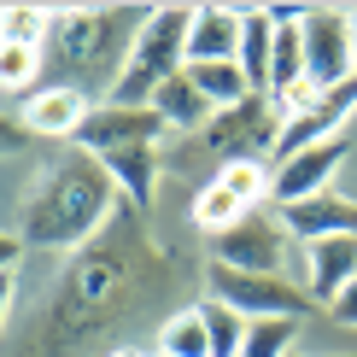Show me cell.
<instances>
[{
  "instance_id": "1",
  "label": "cell",
  "mask_w": 357,
  "mask_h": 357,
  "mask_svg": "<svg viewBox=\"0 0 357 357\" xmlns=\"http://www.w3.org/2000/svg\"><path fill=\"white\" fill-rule=\"evenodd\" d=\"M170 287V264L141 234V217L117 211L82 252H70L41 287V299L18 317L6 357H88L106 334L135 322Z\"/></svg>"
},
{
  "instance_id": "2",
  "label": "cell",
  "mask_w": 357,
  "mask_h": 357,
  "mask_svg": "<svg viewBox=\"0 0 357 357\" xmlns=\"http://www.w3.org/2000/svg\"><path fill=\"white\" fill-rule=\"evenodd\" d=\"M117 211H123V193L106 165L82 146H53L41 153V165L24 170L6 234L24 252H82Z\"/></svg>"
},
{
  "instance_id": "3",
  "label": "cell",
  "mask_w": 357,
  "mask_h": 357,
  "mask_svg": "<svg viewBox=\"0 0 357 357\" xmlns=\"http://www.w3.org/2000/svg\"><path fill=\"white\" fill-rule=\"evenodd\" d=\"M146 18L153 12H141V6H70V12H53L47 47H41L47 82L77 88L82 100L106 106L117 94V82H123L129 47H135Z\"/></svg>"
},
{
  "instance_id": "4",
  "label": "cell",
  "mask_w": 357,
  "mask_h": 357,
  "mask_svg": "<svg viewBox=\"0 0 357 357\" xmlns=\"http://www.w3.org/2000/svg\"><path fill=\"white\" fill-rule=\"evenodd\" d=\"M188 29H193V6H158L141 24L129 65H123V82H117V94L106 106H153L158 88L188 70Z\"/></svg>"
},
{
  "instance_id": "5",
  "label": "cell",
  "mask_w": 357,
  "mask_h": 357,
  "mask_svg": "<svg viewBox=\"0 0 357 357\" xmlns=\"http://www.w3.org/2000/svg\"><path fill=\"white\" fill-rule=\"evenodd\" d=\"M287 222L281 211H246L234 229L211 234V264L222 270H246V275H287Z\"/></svg>"
},
{
  "instance_id": "6",
  "label": "cell",
  "mask_w": 357,
  "mask_h": 357,
  "mask_svg": "<svg viewBox=\"0 0 357 357\" xmlns=\"http://www.w3.org/2000/svg\"><path fill=\"white\" fill-rule=\"evenodd\" d=\"M281 141V112L270 94H246L241 106H222L205 123V146L217 153V165H241V158H275Z\"/></svg>"
},
{
  "instance_id": "7",
  "label": "cell",
  "mask_w": 357,
  "mask_h": 357,
  "mask_svg": "<svg viewBox=\"0 0 357 357\" xmlns=\"http://www.w3.org/2000/svg\"><path fill=\"white\" fill-rule=\"evenodd\" d=\"M205 287H211V299H222L229 310H241L246 322L305 317L310 310V293L293 287L287 275H246V270H222V264H211V270H205Z\"/></svg>"
},
{
  "instance_id": "8",
  "label": "cell",
  "mask_w": 357,
  "mask_h": 357,
  "mask_svg": "<svg viewBox=\"0 0 357 357\" xmlns=\"http://www.w3.org/2000/svg\"><path fill=\"white\" fill-rule=\"evenodd\" d=\"M305 77L317 88H340L357 77V47H351V12H334V6H310L305 24Z\"/></svg>"
},
{
  "instance_id": "9",
  "label": "cell",
  "mask_w": 357,
  "mask_h": 357,
  "mask_svg": "<svg viewBox=\"0 0 357 357\" xmlns=\"http://www.w3.org/2000/svg\"><path fill=\"white\" fill-rule=\"evenodd\" d=\"M165 135L170 129H165V117L153 106H94L77 146L94 153V158H106V153H123V146H158Z\"/></svg>"
},
{
  "instance_id": "10",
  "label": "cell",
  "mask_w": 357,
  "mask_h": 357,
  "mask_svg": "<svg viewBox=\"0 0 357 357\" xmlns=\"http://www.w3.org/2000/svg\"><path fill=\"white\" fill-rule=\"evenodd\" d=\"M346 153H351V141H346V135H334V141H322V146H305V153H293L287 165H275L270 205H275V211H287V205L310 199V193H328L334 170L346 165Z\"/></svg>"
},
{
  "instance_id": "11",
  "label": "cell",
  "mask_w": 357,
  "mask_h": 357,
  "mask_svg": "<svg viewBox=\"0 0 357 357\" xmlns=\"http://www.w3.org/2000/svg\"><path fill=\"white\" fill-rule=\"evenodd\" d=\"M88 112H94V100H82L77 88L41 82L36 94L24 100V129H29V135H41V141H77L82 123H88Z\"/></svg>"
},
{
  "instance_id": "12",
  "label": "cell",
  "mask_w": 357,
  "mask_h": 357,
  "mask_svg": "<svg viewBox=\"0 0 357 357\" xmlns=\"http://www.w3.org/2000/svg\"><path fill=\"white\" fill-rule=\"evenodd\" d=\"M281 222H287V234L299 246H317V241H334V234H357V199H346V193H310V199L287 205L281 211Z\"/></svg>"
},
{
  "instance_id": "13",
  "label": "cell",
  "mask_w": 357,
  "mask_h": 357,
  "mask_svg": "<svg viewBox=\"0 0 357 357\" xmlns=\"http://www.w3.org/2000/svg\"><path fill=\"white\" fill-rule=\"evenodd\" d=\"M357 281V234H334V241L305 246V293L317 305H334Z\"/></svg>"
},
{
  "instance_id": "14",
  "label": "cell",
  "mask_w": 357,
  "mask_h": 357,
  "mask_svg": "<svg viewBox=\"0 0 357 357\" xmlns=\"http://www.w3.org/2000/svg\"><path fill=\"white\" fill-rule=\"evenodd\" d=\"M241 36H246V12H234V6H193L188 65H217V59H241Z\"/></svg>"
},
{
  "instance_id": "15",
  "label": "cell",
  "mask_w": 357,
  "mask_h": 357,
  "mask_svg": "<svg viewBox=\"0 0 357 357\" xmlns=\"http://www.w3.org/2000/svg\"><path fill=\"white\" fill-rule=\"evenodd\" d=\"M100 165H106V176L117 182V193H123V205L135 217L153 211V199H158V146H123V153H106Z\"/></svg>"
},
{
  "instance_id": "16",
  "label": "cell",
  "mask_w": 357,
  "mask_h": 357,
  "mask_svg": "<svg viewBox=\"0 0 357 357\" xmlns=\"http://www.w3.org/2000/svg\"><path fill=\"white\" fill-rule=\"evenodd\" d=\"M153 112L165 117V129H170V135H205V123L217 117V106L199 94V88H193V77H188V70H182V77H170V82L153 94Z\"/></svg>"
},
{
  "instance_id": "17",
  "label": "cell",
  "mask_w": 357,
  "mask_h": 357,
  "mask_svg": "<svg viewBox=\"0 0 357 357\" xmlns=\"http://www.w3.org/2000/svg\"><path fill=\"white\" fill-rule=\"evenodd\" d=\"M158 357H211V328L199 305H182L158 322Z\"/></svg>"
},
{
  "instance_id": "18",
  "label": "cell",
  "mask_w": 357,
  "mask_h": 357,
  "mask_svg": "<svg viewBox=\"0 0 357 357\" xmlns=\"http://www.w3.org/2000/svg\"><path fill=\"white\" fill-rule=\"evenodd\" d=\"M241 70H246L252 94H270V70H275V24H270V12H246Z\"/></svg>"
},
{
  "instance_id": "19",
  "label": "cell",
  "mask_w": 357,
  "mask_h": 357,
  "mask_svg": "<svg viewBox=\"0 0 357 357\" xmlns=\"http://www.w3.org/2000/svg\"><path fill=\"white\" fill-rule=\"evenodd\" d=\"M217 182L246 205V211H264L270 205V188H275V165L270 158H241V165H217Z\"/></svg>"
},
{
  "instance_id": "20",
  "label": "cell",
  "mask_w": 357,
  "mask_h": 357,
  "mask_svg": "<svg viewBox=\"0 0 357 357\" xmlns=\"http://www.w3.org/2000/svg\"><path fill=\"white\" fill-rule=\"evenodd\" d=\"M188 77L193 88H199L205 100L222 112V106H241V100L252 94V82H246V70H241V59H217V65H188Z\"/></svg>"
},
{
  "instance_id": "21",
  "label": "cell",
  "mask_w": 357,
  "mask_h": 357,
  "mask_svg": "<svg viewBox=\"0 0 357 357\" xmlns=\"http://www.w3.org/2000/svg\"><path fill=\"white\" fill-rule=\"evenodd\" d=\"M188 217L199 222L205 234H222V229H234V222L246 217V205L234 199V193L222 188V182H205L199 193H193V205H188Z\"/></svg>"
},
{
  "instance_id": "22",
  "label": "cell",
  "mask_w": 357,
  "mask_h": 357,
  "mask_svg": "<svg viewBox=\"0 0 357 357\" xmlns=\"http://www.w3.org/2000/svg\"><path fill=\"white\" fill-rule=\"evenodd\" d=\"M47 29H53V12L41 6H6L0 12V47H47Z\"/></svg>"
},
{
  "instance_id": "23",
  "label": "cell",
  "mask_w": 357,
  "mask_h": 357,
  "mask_svg": "<svg viewBox=\"0 0 357 357\" xmlns=\"http://www.w3.org/2000/svg\"><path fill=\"white\" fill-rule=\"evenodd\" d=\"M199 310H205V328H211V357H241L252 322L241 317V310H229L222 299H199Z\"/></svg>"
},
{
  "instance_id": "24",
  "label": "cell",
  "mask_w": 357,
  "mask_h": 357,
  "mask_svg": "<svg viewBox=\"0 0 357 357\" xmlns=\"http://www.w3.org/2000/svg\"><path fill=\"white\" fill-rule=\"evenodd\" d=\"M293 340H299V317H264L246 328L241 357H293Z\"/></svg>"
},
{
  "instance_id": "25",
  "label": "cell",
  "mask_w": 357,
  "mask_h": 357,
  "mask_svg": "<svg viewBox=\"0 0 357 357\" xmlns=\"http://www.w3.org/2000/svg\"><path fill=\"white\" fill-rule=\"evenodd\" d=\"M36 70H41V53L36 47H0V82H6V94H18V100H29L36 94Z\"/></svg>"
},
{
  "instance_id": "26",
  "label": "cell",
  "mask_w": 357,
  "mask_h": 357,
  "mask_svg": "<svg viewBox=\"0 0 357 357\" xmlns=\"http://www.w3.org/2000/svg\"><path fill=\"white\" fill-rule=\"evenodd\" d=\"M328 310H334V322H346V328H357V281H351L346 293H340V299H334Z\"/></svg>"
},
{
  "instance_id": "27",
  "label": "cell",
  "mask_w": 357,
  "mask_h": 357,
  "mask_svg": "<svg viewBox=\"0 0 357 357\" xmlns=\"http://www.w3.org/2000/svg\"><path fill=\"white\" fill-rule=\"evenodd\" d=\"M100 357H146L141 346H112V351H100Z\"/></svg>"
},
{
  "instance_id": "28",
  "label": "cell",
  "mask_w": 357,
  "mask_h": 357,
  "mask_svg": "<svg viewBox=\"0 0 357 357\" xmlns=\"http://www.w3.org/2000/svg\"><path fill=\"white\" fill-rule=\"evenodd\" d=\"M293 357H357V351H293Z\"/></svg>"
},
{
  "instance_id": "29",
  "label": "cell",
  "mask_w": 357,
  "mask_h": 357,
  "mask_svg": "<svg viewBox=\"0 0 357 357\" xmlns=\"http://www.w3.org/2000/svg\"><path fill=\"white\" fill-rule=\"evenodd\" d=\"M351 47H357V12H351Z\"/></svg>"
},
{
  "instance_id": "30",
  "label": "cell",
  "mask_w": 357,
  "mask_h": 357,
  "mask_svg": "<svg viewBox=\"0 0 357 357\" xmlns=\"http://www.w3.org/2000/svg\"><path fill=\"white\" fill-rule=\"evenodd\" d=\"M153 357H158V351H153Z\"/></svg>"
}]
</instances>
